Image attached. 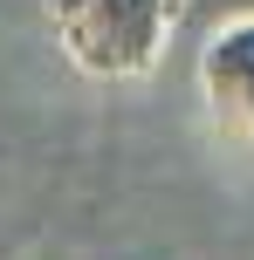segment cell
Segmentation results:
<instances>
[{
    "instance_id": "obj_1",
    "label": "cell",
    "mask_w": 254,
    "mask_h": 260,
    "mask_svg": "<svg viewBox=\"0 0 254 260\" xmlns=\"http://www.w3.org/2000/svg\"><path fill=\"white\" fill-rule=\"evenodd\" d=\"M55 35L90 76H145L158 69L179 0H48Z\"/></svg>"
},
{
    "instance_id": "obj_2",
    "label": "cell",
    "mask_w": 254,
    "mask_h": 260,
    "mask_svg": "<svg viewBox=\"0 0 254 260\" xmlns=\"http://www.w3.org/2000/svg\"><path fill=\"white\" fill-rule=\"evenodd\" d=\"M200 82H206V103H213L227 123L254 130V21H227L213 41H206Z\"/></svg>"
}]
</instances>
